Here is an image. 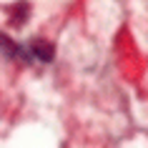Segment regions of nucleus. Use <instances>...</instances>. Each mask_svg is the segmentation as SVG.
<instances>
[{"mask_svg":"<svg viewBox=\"0 0 148 148\" xmlns=\"http://www.w3.org/2000/svg\"><path fill=\"white\" fill-rule=\"evenodd\" d=\"M30 53H33V58H38V60L48 63V60H53L55 48L50 45L48 40H43V38H35V40L30 43Z\"/></svg>","mask_w":148,"mask_h":148,"instance_id":"nucleus-1","label":"nucleus"},{"mask_svg":"<svg viewBox=\"0 0 148 148\" xmlns=\"http://www.w3.org/2000/svg\"><path fill=\"white\" fill-rule=\"evenodd\" d=\"M8 15H10V23L13 25H23L28 20V15H30V3L28 0H18L15 5H10Z\"/></svg>","mask_w":148,"mask_h":148,"instance_id":"nucleus-2","label":"nucleus"}]
</instances>
